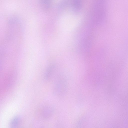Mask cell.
Returning <instances> with one entry per match:
<instances>
[{"label": "cell", "instance_id": "5", "mask_svg": "<svg viewBox=\"0 0 128 128\" xmlns=\"http://www.w3.org/2000/svg\"><path fill=\"white\" fill-rule=\"evenodd\" d=\"M71 6L73 10L76 12L79 10L81 7V2L80 1L74 0L71 2Z\"/></svg>", "mask_w": 128, "mask_h": 128}, {"label": "cell", "instance_id": "7", "mask_svg": "<svg viewBox=\"0 0 128 128\" xmlns=\"http://www.w3.org/2000/svg\"><path fill=\"white\" fill-rule=\"evenodd\" d=\"M56 128H64L61 125L59 124L57 125Z\"/></svg>", "mask_w": 128, "mask_h": 128}, {"label": "cell", "instance_id": "1", "mask_svg": "<svg viewBox=\"0 0 128 128\" xmlns=\"http://www.w3.org/2000/svg\"><path fill=\"white\" fill-rule=\"evenodd\" d=\"M68 88L66 80L64 76L59 75L57 78L54 83L53 92L56 96L61 97L66 94Z\"/></svg>", "mask_w": 128, "mask_h": 128}, {"label": "cell", "instance_id": "3", "mask_svg": "<svg viewBox=\"0 0 128 128\" xmlns=\"http://www.w3.org/2000/svg\"><path fill=\"white\" fill-rule=\"evenodd\" d=\"M56 68L54 63H51L47 68L44 74V78L46 80H48L52 76Z\"/></svg>", "mask_w": 128, "mask_h": 128}, {"label": "cell", "instance_id": "6", "mask_svg": "<svg viewBox=\"0 0 128 128\" xmlns=\"http://www.w3.org/2000/svg\"><path fill=\"white\" fill-rule=\"evenodd\" d=\"M42 8L44 9H47L49 8L50 2L49 0H41L40 2Z\"/></svg>", "mask_w": 128, "mask_h": 128}, {"label": "cell", "instance_id": "4", "mask_svg": "<svg viewBox=\"0 0 128 128\" xmlns=\"http://www.w3.org/2000/svg\"><path fill=\"white\" fill-rule=\"evenodd\" d=\"M20 120L19 116L14 117L11 120L9 125V128H16L18 125Z\"/></svg>", "mask_w": 128, "mask_h": 128}, {"label": "cell", "instance_id": "2", "mask_svg": "<svg viewBox=\"0 0 128 128\" xmlns=\"http://www.w3.org/2000/svg\"><path fill=\"white\" fill-rule=\"evenodd\" d=\"M54 109L53 106L47 105L40 107L38 113L40 118L45 120L50 118L54 114Z\"/></svg>", "mask_w": 128, "mask_h": 128}]
</instances>
